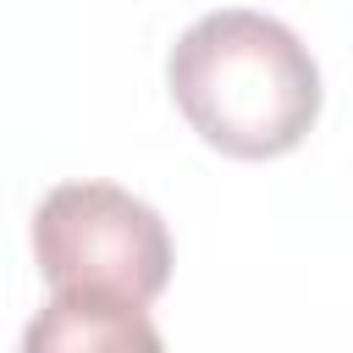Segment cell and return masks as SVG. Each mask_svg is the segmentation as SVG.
Masks as SVG:
<instances>
[{
	"mask_svg": "<svg viewBox=\"0 0 353 353\" xmlns=\"http://www.w3.org/2000/svg\"><path fill=\"white\" fill-rule=\"evenodd\" d=\"M165 77L188 127L237 160H276L298 149L320 116L314 55L265 11L199 17L171 44Z\"/></svg>",
	"mask_w": 353,
	"mask_h": 353,
	"instance_id": "cell-1",
	"label": "cell"
},
{
	"mask_svg": "<svg viewBox=\"0 0 353 353\" xmlns=\"http://www.w3.org/2000/svg\"><path fill=\"white\" fill-rule=\"evenodd\" d=\"M33 259L55 298L149 303L171 276L165 221L116 182H61L33 210Z\"/></svg>",
	"mask_w": 353,
	"mask_h": 353,
	"instance_id": "cell-2",
	"label": "cell"
},
{
	"mask_svg": "<svg viewBox=\"0 0 353 353\" xmlns=\"http://www.w3.org/2000/svg\"><path fill=\"white\" fill-rule=\"evenodd\" d=\"M22 353H165L143 303L55 298L22 331Z\"/></svg>",
	"mask_w": 353,
	"mask_h": 353,
	"instance_id": "cell-3",
	"label": "cell"
}]
</instances>
